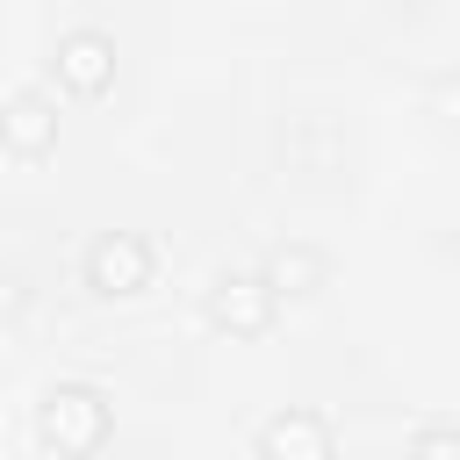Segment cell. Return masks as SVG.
<instances>
[{"instance_id": "obj_1", "label": "cell", "mask_w": 460, "mask_h": 460, "mask_svg": "<svg viewBox=\"0 0 460 460\" xmlns=\"http://www.w3.org/2000/svg\"><path fill=\"white\" fill-rule=\"evenodd\" d=\"M36 438H43L50 453H65V460L93 453V446L108 438V402H101V388L58 381V388L43 395V410H36Z\"/></svg>"}, {"instance_id": "obj_2", "label": "cell", "mask_w": 460, "mask_h": 460, "mask_svg": "<svg viewBox=\"0 0 460 460\" xmlns=\"http://www.w3.org/2000/svg\"><path fill=\"white\" fill-rule=\"evenodd\" d=\"M151 244L144 237H129V230H108V237H93V252H86V288L93 295H108V302H129V295H144L151 288Z\"/></svg>"}, {"instance_id": "obj_3", "label": "cell", "mask_w": 460, "mask_h": 460, "mask_svg": "<svg viewBox=\"0 0 460 460\" xmlns=\"http://www.w3.org/2000/svg\"><path fill=\"white\" fill-rule=\"evenodd\" d=\"M273 280L266 273H223L216 288H208V316H216V331H230V338H259L266 323H273Z\"/></svg>"}, {"instance_id": "obj_4", "label": "cell", "mask_w": 460, "mask_h": 460, "mask_svg": "<svg viewBox=\"0 0 460 460\" xmlns=\"http://www.w3.org/2000/svg\"><path fill=\"white\" fill-rule=\"evenodd\" d=\"M50 65H58V79H65L72 93H108V79H115V43H108L101 29H65L58 50H50Z\"/></svg>"}, {"instance_id": "obj_5", "label": "cell", "mask_w": 460, "mask_h": 460, "mask_svg": "<svg viewBox=\"0 0 460 460\" xmlns=\"http://www.w3.org/2000/svg\"><path fill=\"white\" fill-rule=\"evenodd\" d=\"M259 453H266V460H323V453H331V431H323V417L288 410V417H273V424L259 431Z\"/></svg>"}, {"instance_id": "obj_6", "label": "cell", "mask_w": 460, "mask_h": 460, "mask_svg": "<svg viewBox=\"0 0 460 460\" xmlns=\"http://www.w3.org/2000/svg\"><path fill=\"white\" fill-rule=\"evenodd\" d=\"M50 144H58V115H50L36 93H14V101H7V151H14V158H43Z\"/></svg>"}, {"instance_id": "obj_7", "label": "cell", "mask_w": 460, "mask_h": 460, "mask_svg": "<svg viewBox=\"0 0 460 460\" xmlns=\"http://www.w3.org/2000/svg\"><path fill=\"white\" fill-rule=\"evenodd\" d=\"M266 280H273L280 295H316V288H323V259H316L309 244H280L273 266H266Z\"/></svg>"}, {"instance_id": "obj_8", "label": "cell", "mask_w": 460, "mask_h": 460, "mask_svg": "<svg viewBox=\"0 0 460 460\" xmlns=\"http://www.w3.org/2000/svg\"><path fill=\"white\" fill-rule=\"evenodd\" d=\"M431 101H438V115H446V122H460V79H438V93H431Z\"/></svg>"}]
</instances>
